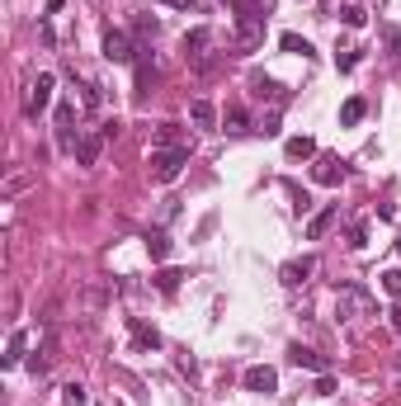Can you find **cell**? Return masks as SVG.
<instances>
[{"mask_svg":"<svg viewBox=\"0 0 401 406\" xmlns=\"http://www.w3.org/2000/svg\"><path fill=\"white\" fill-rule=\"evenodd\" d=\"M335 312H340V322L373 317V312H377V298L364 288V284H340V293H335Z\"/></svg>","mask_w":401,"mask_h":406,"instance_id":"cell-2","label":"cell"},{"mask_svg":"<svg viewBox=\"0 0 401 406\" xmlns=\"http://www.w3.org/2000/svg\"><path fill=\"white\" fill-rule=\"evenodd\" d=\"M364 113H369V104H364V100H359V95H349L345 104H340V123H345V128H354V123H359V118H364Z\"/></svg>","mask_w":401,"mask_h":406,"instance_id":"cell-17","label":"cell"},{"mask_svg":"<svg viewBox=\"0 0 401 406\" xmlns=\"http://www.w3.org/2000/svg\"><path fill=\"white\" fill-rule=\"evenodd\" d=\"M382 43H387V53H392V57H401V28L382 24Z\"/></svg>","mask_w":401,"mask_h":406,"instance_id":"cell-27","label":"cell"},{"mask_svg":"<svg viewBox=\"0 0 401 406\" xmlns=\"http://www.w3.org/2000/svg\"><path fill=\"white\" fill-rule=\"evenodd\" d=\"M104 57L109 62H118V66H128V62H133V38H128V33H123V28H104Z\"/></svg>","mask_w":401,"mask_h":406,"instance_id":"cell-6","label":"cell"},{"mask_svg":"<svg viewBox=\"0 0 401 406\" xmlns=\"http://www.w3.org/2000/svg\"><path fill=\"white\" fill-rule=\"evenodd\" d=\"M349 246H354V250H359V246H369V227H364V222H354V227H349Z\"/></svg>","mask_w":401,"mask_h":406,"instance_id":"cell-31","label":"cell"},{"mask_svg":"<svg viewBox=\"0 0 401 406\" xmlns=\"http://www.w3.org/2000/svg\"><path fill=\"white\" fill-rule=\"evenodd\" d=\"M137 28H142V33H151V38H156V28H160V24H156V19H151V15H142V19H137Z\"/></svg>","mask_w":401,"mask_h":406,"instance_id":"cell-34","label":"cell"},{"mask_svg":"<svg viewBox=\"0 0 401 406\" xmlns=\"http://www.w3.org/2000/svg\"><path fill=\"white\" fill-rule=\"evenodd\" d=\"M245 387H250V392H274V387H279V373H274V369H269V364H250V369H245Z\"/></svg>","mask_w":401,"mask_h":406,"instance_id":"cell-9","label":"cell"},{"mask_svg":"<svg viewBox=\"0 0 401 406\" xmlns=\"http://www.w3.org/2000/svg\"><path fill=\"white\" fill-rule=\"evenodd\" d=\"M156 5H170V10H198V0H156Z\"/></svg>","mask_w":401,"mask_h":406,"instance_id":"cell-33","label":"cell"},{"mask_svg":"<svg viewBox=\"0 0 401 406\" xmlns=\"http://www.w3.org/2000/svg\"><path fill=\"white\" fill-rule=\"evenodd\" d=\"M53 85H57L53 71H38V81H28V95H24V113L28 118H38L43 109L53 104Z\"/></svg>","mask_w":401,"mask_h":406,"instance_id":"cell-4","label":"cell"},{"mask_svg":"<svg viewBox=\"0 0 401 406\" xmlns=\"http://www.w3.org/2000/svg\"><path fill=\"white\" fill-rule=\"evenodd\" d=\"M24 345H28V335H24V331H15V335H10V350H5L0 364H5V369H15V364L24 359Z\"/></svg>","mask_w":401,"mask_h":406,"instance_id":"cell-19","label":"cell"},{"mask_svg":"<svg viewBox=\"0 0 401 406\" xmlns=\"http://www.w3.org/2000/svg\"><path fill=\"white\" fill-rule=\"evenodd\" d=\"M312 180H317V185H340V180H345V165L340 161H321L317 170H312Z\"/></svg>","mask_w":401,"mask_h":406,"instance_id":"cell-16","label":"cell"},{"mask_svg":"<svg viewBox=\"0 0 401 406\" xmlns=\"http://www.w3.org/2000/svg\"><path fill=\"white\" fill-rule=\"evenodd\" d=\"M128 326H133V340L142 345V350H160V331L156 326H147L142 317H128Z\"/></svg>","mask_w":401,"mask_h":406,"instance_id":"cell-11","label":"cell"},{"mask_svg":"<svg viewBox=\"0 0 401 406\" xmlns=\"http://www.w3.org/2000/svg\"><path fill=\"white\" fill-rule=\"evenodd\" d=\"M222 128L227 133H250V113L241 104H227V113H222Z\"/></svg>","mask_w":401,"mask_h":406,"instance_id":"cell-14","label":"cell"},{"mask_svg":"<svg viewBox=\"0 0 401 406\" xmlns=\"http://www.w3.org/2000/svg\"><path fill=\"white\" fill-rule=\"evenodd\" d=\"M288 156H293V161L317 156V142H312V137H288Z\"/></svg>","mask_w":401,"mask_h":406,"instance_id":"cell-21","label":"cell"},{"mask_svg":"<svg viewBox=\"0 0 401 406\" xmlns=\"http://www.w3.org/2000/svg\"><path fill=\"white\" fill-rule=\"evenodd\" d=\"M382 288H387V293L401 302V270H387V274H382Z\"/></svg>","mask_w":401,"mask_h":406,"instance_id":"cell-28","label":"cell"},{"mask_svg":"<svg viewBox=\"0 0 401 406\" xmlns=\"http://www.w3.org/2000/svg\"><path fill=\"white\" fill-rule=\"evenodd\" d=\"M104 128H100V133H80L76 137V147H71V151H76V165H85V170H90V165H100V151H104Z\"/></svg>","mask_w":401,"mask_h":406,"instance_id":"cell-5","label":"cell"},{"mask_svg":"<svg viewBox=\"0 0 401 406\" xmlns=\"http://www.w3.org/2000/svg\"><path fill=\"white\" fill-rule=\"evenodd\" d=\"M208 43H213V28H189L185 33V57H194V62H203V53H208Z\"/></svg>","mask_w":401,"mask_h":406,"instance_id":"cell-10","label":"cell"},{"mask_svg":"<svg viewBox=\"0 0 401 406\" xmlns=\"http://www.w3.org/2000/svg\"><path fill=\"white\" fill-rule=\"evenodd\" d=\"M340 19H345L349 28H364V24H369V10H364V5H345V10H340Z\"/></svg>","mask_w":401,"mask_h":406,"instance_id":"cell-24","label":"cell"},{"mask_svg":"<svg viewBox=\"0 0 401 406\" xmlns=\"http://www.w3.org/2000/svg\"><path fill=\"white\" fill-rule=\"evenodd\" d=\"M85 402H90V397H85L80 382H66V387H62V406H85Z\"/></svg>","mask_w":401,"mask_h":406,"instance_id":"cell-25","label":"cell"},{"mask_svg":"<svg viewBox=\"0 0 401 406\" xmlns=\"http://www.w3.org/2000/svg\"><path fill=\"white\" fill-rule=\"evenodd\" d=\"M180 279H185L180 270H165V274L156 279V284H160V293H175V288H180Z\"/></svg>","mask_w":401,"mask_h":406,"instance_id":"cell-29","label":"cell"},{"mask_svg":"<svg viewBox=\"0 0 401 406\" xmlns=\"http://www.w3.org/2000/svg\"><path fill=\"white\" fill-rule=\"evenodd\" d=\"M28 369H33V373H38V378H43V373H48V369H53V335H48V340H43V345H38V354H33V359H28Z\"/></svg>","mask_w":401,"mask_h":406,"instance_id":"cell-18","label":"cell"},{"mask_svg":"<svg viewBox=\"0 0 401 406\" xmlns=\"http://www.w3.org/2000/svg\"><path fill=\"white\" fill-rule=\"evenodd\" d=\"M392 331H397V335H401V302H397V307H392Z\"/></svg>","mask_w":401,"mask_h":406,"instance_id":"cell-35","label":"cell"},{"mask_svg":"<svg viewBox=\"0 0 401 406\" xmlns=\"http://www.w3.org/2000/svg\"><path fill=\"white\" fill-rule=\"evenodd\" d=\"M147 250H151V260H170V237L165 232H151L147 237Z\"/></svg>","mask_w":401,"mask_h":406,"instance_id":"cell-22","label":"cell"},{"mask_svg":"<svg viewBox=\"0 0 401 406\" xmlns=\"http://www.w3.org/2000/svg\"><path fill=\"white\" fill-rule=\"evenodd\" d=\"M265 43V15L255 0H241L236 5V48L241 53H255Z\"/></svg>","mask_w":401,"mask_h":406,"instance_id":"cell-1","label":"cell"},{"mask_svg":"<svg viewBox=\"0 0 401 406\" xmlns=\"http://www.w3.org/2000/svg\"><path fill=\"white\" fill-rule=\"evenodd\" d=\"M335 217H340V208H335V203H330V208H321V213L307 222V241H321V237L330 232V222H335Z\"/></svg>","mask_w":401,"mask_h":406,"instance_id":"cell-13","label":"cell"},{"mask_svg":"<svg viewBox=\"0 0 401 406\" xmlns=\"http://www.w3.org/2000/svg\"><path fill=\"white\" fill-rule=\"evenodd\" d=\"M80 104H85V109H100V104H104V95H100V85H90V81L80 85Z\"/></svg>","mask_w":401,"mask_h":406,"instance_id":"cell-26","label":"cell"},{"mask_svg":"<svg viewBox=\"0 0 401 406\" xmlns=\"http://www.w3.org/2000/svg\"><path fill=\"white\" fill-rule=\"evenodd\" d=\"M330 392H335V378H330V373H321V378H317V397H330Z\"/></svg>","mask_w":401,"mask_h":406,"instance_id":"cell-32","label":"cell"},{"mask_svg":"<svg viewBox=\"0 0 401 406\" xmlns=\"http://www.w3.org/2000/svg\"><path fill=\"white\" fill-rule=\"evenodd\" d=\"M312 274H317V255H302V260H288V265H283V274H279V279H283L288 288H302V284H307Z\"/></svg>","mask_w":401,"mask_h":406,"instance_id":"cell-7","label":"cell"},{"mask_svg":"<svg viewBox=\"0 0 401 406\" xmlns=\"http://www.w3.org/2000/svg\"><path fill=\"white\" fill-rule=\"evenodd\" d=\"M71 123H76V104H62V109H57V137H62L66 147H76V137H71Z\"/></svg>","mask_w":401,"mask_h":406,"instance_id":"cell-15","label":"cell"},{"mask_svg":"<svg viewBox=\"0 0 401 406\" xmlns=\"http://www.w3.org/2000/svg\"><path fill=\"white\" fill-rule=\"evenodd\" d=\"M160 147H185V142H180V123H160L156 128V147H151V151H160Z\"/></svg>","mask_w":401,"mask_h":406,"instance_id":"cell-20","label":"cell"},{"mask_svg":"<svg viewBox=\"0 0 401 406\" xmlns=\"http://www.w3.org/2000/svg\"><path fill=\"white\" fill-rule=\"evenodd\" d=\"M335 66H340V71H354V66H359V53H354V48L335 53Z\"/></svg>","mask_w":401,"mask_h":406,"instance_id":"cell-30","label":"cell"},{"mask_svg":"<svg viewBox=\"0 0 401 406\" xmlns=\"http://www.w3.org/2000/svg\"><path fill=\"white\" fill-rule=\"evenodd\" d=\"M185 165H189V147H160V151H151V180L156 185H175Z\"/></svg>","mask_w":401,"mask_h":406,"instance_id":"cell-3","label":"cell"},{"mask_svg":"<svg viewBox=\"0 0 401 406\" xmlns=\"http://www.w3.org/2000/svg\"><path fill=\"white\" fill-rule=\"evenodd\" d=\"M189 118H194V128H203V133L217 128V109L208 104V100H194V104H189Z\"/></svg>","mask_w":401,"mask_h":406,"instance_id":"cell-12","label":"cell"},{"mask_svg":"<svg viewBox=\"0 0 401 406\" xmlns=\"http://www.w3.org/2000/svg\"><path fill=\"white\" fill-rule=\"evenodd\" d=\"M279 48H283V53H297V57L312 53V43H307V38H297V33H279Z\"/></svg>","mask_w":401,"mask_h":406,"instance_id":"cell-23","label":"cell"},{"mask_svg":"<svg viewBox=\"0 0 401 406\" xmlns=\"http://www.w3.org/2000/svg\"><path fill=\"white\" fill-rule=\"evenodd\" d=\"M288 364H293V369H312V373H330V359L317 354V350H307V345H293V350H288Z\"/></svg>","mask_w":401,"mask_h":406,"instance_id":"cell-8","label":"cell"}]
</instances>
